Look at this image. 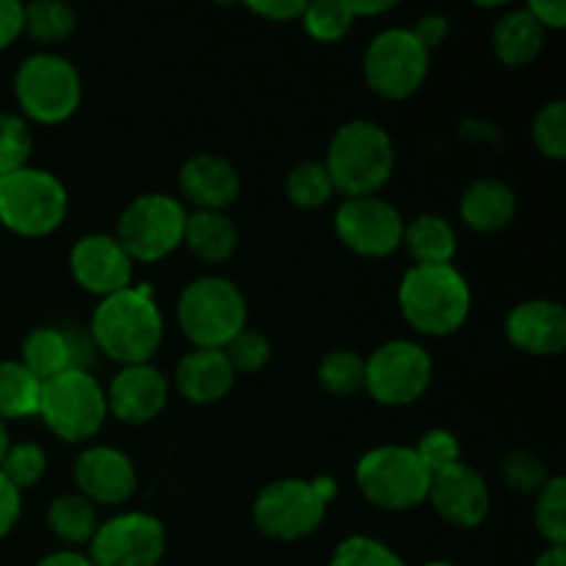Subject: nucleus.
Listing matches in <instances>:
<instances>
[{"label":"nucleus","mask_w":566,"mask_h":566,"mask_svg":"<svg viewBox=\"0 0 566 566\" xmlns=\"http://www.w3.org/2000/svg\"><path fill=\"white\" fill-rule=\"evenodd\" d=\"M70 210L66 188L48 169H17L0 177V224L22 238H44L59 230Z\"/></svg>","instance_id":"nucleus-6"},{"label":"nucleus","mask_w":566,"mask_h":566,"mask_svg":"<svg viewBox=\"0 0 566 566\" xmlns=\"http://www.w3.org/2000/svg\"><path fill=\"white\" fill-rule=\"evenodd\" d=\"M525 9L545 31H562L566 28V3L564 0H534Z\"/></svg>","instance_id":"nucleus-45"},{"label":"nucleus","mask_w":566,"mask_h":566,"mask_svg":"<svg viewBox=\"0 0 566 566\" xmlns=\"http://www.w3.org/2000/svg\"><path fill=\"white\" fill-rule=\"evenodd\" d=\"M22 365L36 376L39 381H50L77 365V337L59 326H39L22 343Z\"/></svg>","instance_id":"nucleus-24"},{"label":"nucleus","mask_w":566,"mask_h":566,"mask_svg":"<svg viewBox=\"0 0 566 566\" xmlns=\"http://www.w3.org/2000/svg\"><path fill=\"white\" fill-rule=\"evenodd\" d=\"M501 479L514 495H539L542 486L551 481L545 462L531 451H512L501 462Z\"/></svg>","instance_id":"nucleus-37"},{"label":"nucleus","mask_w":566,"mask_h":566,"mask_svg":"<svg viewBox=\"0 0 566 566\" xmlns=\"http://www.w3.org/2000/svg\"><path fill=\"white\" fill-rule=\"evenodd\" d=\"M329 566H407V562L385 542L357 534L335 547Z\"/></svg>","instance_id":"nucleus-38"},{"label":"nucleus","mask_w":566,"mask_h":566,"mask_svg":"<svg viewBox=\"0 0 566 566\" xmlns=\"http://www.w3.org/2000/svg\"><path fill=\"white\" fill-rule=\"evenodd\" d=\"M108 415L127 426H144L169 403V381L153 363L125 365L105 390Z\"/></svg>","instance_id":"nucleus-18"},{"label":"nucleus","mask_w":566,"mask_h":566,"mask_svg":"<svg viewBox=\"0 0 566 566\" xmlns=\"http://www.w3.org/2000/svg\"><path fill=\"white\" fill-rule=\"evenodd\" d=\"M221 352L230 359L235 374H258V370H263L265 365H269L271 340L260 329H249L247 326V329L238 332Z\"/></svg>","instance_id":"nucleus-39"},{"label":"nucleus","mask_w":566,"mask_h":566,"mask_svg":"<svg viewBox=\"0 0 566 566\" xmlns=\"http://www.w3.org/2000/svg\"><path fill=\"white\" fill-rule=\"evenodd\" d=\"M403 224L398 208L381 197H348L335 213L337 241L359 258H390L401 249Z\"/></svg>","instance_id":"nucleus-14"},{"label":"nucleus","mask_w":566,"mask_h":566,"mask_svg":"<svg viewBox=\"0 0 566 566\" xmlns=\"http://www.w3.org/2000/svg\"><path fill=\"white\" fill-rule=\"evenodd\" d=\"M188 210L169 193H142L122 210L116 241L133 263H158L182 247Z\"/></svg>","instance_id":"nucleus-9"},{"label":"nucleus","mask_w":566,"mask_h":566,"mask_svg":"<svg viewBox=\"0 0 566 566\" xmlns=\"http://www.w3.org/2000/svg\"><path fill=\"white\" fill-rule=\"evenodd\" d=\"M9 448H11L9 426H6L3 420H0V462H3V457H6V451H9Z\"/></svg>","instance_id":"nucleus-50"},{"label":"nucleus","mask_w":566,"mask_h":566,"mask_svg":"<svg viewBox=\"0 0 566 566\" xmlns=\"http://www.w3.org/2000/svg\"><path fill=\"white\" fill-rule=\"evenodd\" d=\"M318 385L335 398H352L365 390V357L352 348L329 352L318 363Z\"/></svg>","instance_id":"nucleus-30"},{"label":"nucleus","mask_w":566,"mask_h":566,"mask_svg":"<svg viewBox=\"0 0 566 566\" xmlns=\"http://www.w3.org/2000/svg\"><path fill=\"white\" fill-rule=\"evenodd\" d=\"M20 512H22V492L14 490V486L0 475V539H6V536L14 531L17 520H20Z\"/></svg>","instance_id":"nucleus-43"},{"label":"nucleus","mask_w":566,"mask_h":566,"mask_svg":"<svg viewBox=\"0 0 566 566\" xmlns=\"http://www.w3.org/2000/svg\"><path fill=\"white\" fill-rule=\"evenodd\" d=\"M534 523L547 547H566V481L562 475H551L536 495Z\"/></svg>","instance_id":"nucleus-32"},{"label":"nucleus","mask_w":566,"mask_h":566,"mask_svg":"<svg viewBox=\"0 0 566 566\" xmlns=\"http://www.w3.org/2000/svg\"><path fill=\"white\" fill-rule=\"evenodd\" d=\"M412 451L418 453L420 464L429 470V475H437L442 473V470L462 462V446H459V437L448 429L426 431Z\"/></svg>","instance_id":"nucleus-40"},{"label":"nucleus","mask_w":566,"mask_h":566,"mask_svg":"<svg viewBox=\"0 0 566 566\" xmlns=\"http://www.w3.org/2000/svg\"><path fill=\"white\" fill-rule=\"evenodd\" d=\"M75 11L59 0H36L22 6V33L42 44H59L75 33Z\"/></svg>","instance_id":"nucleus-29"},{"label":"nucleus","mask_w":566,"mask_h":566,"mask_svg":"<svg viewBox=\"0 0 566 566\" xmlns=\"http://www.w3.org/2000/svg\"><path fill=\"white\" fill-rule=\"evenodd\" d=\"M14 97L25 122L61 125L81 108V72L59 53H33L17 70Z\"/></svg>","instance_id":"nucleus-5"},{"label":"nucleus","mask_w":566,"mask_h":566,"mask_svg":"<svg viewBox=\"0 0 566 566\" xmlns=\"http://www.w3.org/2000/svg\"><path fill=\"white\" fill-rule=\"evenodd\" d=\"M329 503L307 479H280L263 486L252 506L254 525L276 542H298L313 536L326 517Z\"/></svg>","instance_id":"nucleus-12"},{"label":"nucleus","mask_w":566,"mask_h":566,"mask_svg":"<svg viewBox=\"0 0 566 566\" xmlns=\"http://www.w3.org/2000/svg\"><path fill=\"white\" fill-rule=\"evenodd\" d=\"M429 55L409 28H387L365 50V83L376 97L390 103L412 97L429 75Z\"/></svg>","instance_id":"nucleus-10"},{"label":"nucleus","mask_w":566,"mask_h":566,"mask_svg":"<svg viewBox=\"0 0 566 566\" xmlns=\"http://www.w3.org/2000/svg\"><path fill=\"white\" fill-rule=\"evenodd\" d=\"M401 247L412 254L415 265H448L457 258L459 238L446 216L420 213L403 224Z\"/></svg>","instance_id":"nucleus-26"},{"label":"nucleus","mask_w":566,"mask_h":566,"mask_svg":"<svg viewBox=\"0 0 566 566\" xmlns=\"http://www.w3.org/2000/svg\"><path fill=\"white\" fill-rule=\"evenodd\" d=\"M164 553V523L147 512H125L99 523L86 556L94 566H158Z\"/></svg>","instance_id":"nucleus-13"},{"label":"nucleus","mask_w":566,"mask_h":566,"mask_svg":"<svg viewBox=\"0 0 566 566\" xmlns=\"http://www.w3.org/2000/svg\"><path fill=\"white\" fill-rule=\"evenodd\" d=\"M531 138H534L536 149L551 160L566 158V103L564 99H553L545 103L534 116L531 125Z\"/></svg>","instance_id":"nucleus-36"},{"label":"nucleus","mask_w":566,"mask_h":566,"mask_svg":"<svg viewBox=\"0 0 566 566\" xmlns=\"http://www.w3.org/2000/svg\"><path fill=\"white\" fill-rule=\"evenodd\" d=\"M72 280L86 293L108 298L133 285V260L114 235H83L70 249Z\"/></svg>","instance_id":"nucleus-15"},{"label":"nucleus","mask_w":566,"mask_h":566,"mask_svg":"<svg viewBox=\"0 0 566 566\" xmlns=\"http://www.w3.org/2000/svg\"><path fill=\"white\" fill-rule=\"evenodd\" d=\"M357 490L385 512H412L429 501L431 475L407 446L370 448L354 470Z\"/></svg>","instance_id":"nucleus-7"},{"label":"nucleus","mask_w":566,"mask_h":566,"mask_svg":"<svg viewBox=\"0 0 566 566\" xmlns=\"http://www.w3.org/2000/svg\"><path fill=\"white\" fill-rule=\"evenodd\" d=\"M33 153V136L20 114L0 111V177L25 169Z\"/></svg>","instance_id":"nucleus-35"},{"label":"nucleus","mask_w":566,"mask_h":566,"mask_svg":"<svg viewBox=\"0 0 566 566\" xmlns=\"http://www.w3.org/2000/svg\"><path fill=\"white\" fill-rule=\"evenodd\" d=\"M409 31L418 39L420 48H423L426 53H431V50L442 48V42H446L448 33H451V22H448V17L440 14V11H429V14L420 17Z\"/></svg>","instance_id":"nucleus-41"},{"label":"nucleus","mask_w":566,"mask_h":566,"mask_svg":"<svg viewBox=\"0 0 566 566\" xmlns=\"http://www.w3.org/2000/svg\"><path fill=\"white\" fill-rule=\"evenodd\" d=\"M72 475H75L77 495L94 506H119L130 501L138 486V473L130 457L111 446H92L81 451Z\"/></svg>","instance_id":"nucleus-16"},{"label":"nucleus","mask_w":566,"mask_h":566,"mask_svg":"<svg viewBox=\"0 0 566 566\" xmlns=\"http://www.w3.org/2000/svg\"><path fill=\"white\" fill-rule=\"evenodd\" d=\"M22 36V3L0 0V50L11 48Z\"/></svg>","instance_id":"nucleus-44"},{"label":"nucleus","mask_w":566,"mask_h":566,"mask_svg":"<svg viewBox=\"0 0 566 566\" xmlns=\"http://www.w3.org/2000/svg\"><path fill=\"white\" fill-rule=\"evenodd\" d=\"M180 188L182 197L197 210L224 213L241 193V177L235 166L221 155L199 153L182 164Z\"/></svg>","instance_id":"nucleus-20"},{"label":"nucleus","mask_w":566,"mask_h":566,"mask_svg":"<svg viewBox=\"0 0 566 566\" xmlns=\"http://www.w3.org/2000/svg\"><path fill=\"white\" fill-rule=\"evenodd\" d=\"M177 324L193 348H224L247 329V298L227 276H199L177 298Z\"/></svg>","instance_id":"nucleus-4"},{"label":"nucleus","mask_w":566,"mask_h":566,"mask_svg":"<svg viewBox=\"0 0 566 566\" xmlns=\"http://www.w3.org/2000/svg\"><path fill=\"white\" fill-rule=\"evenodd\" d=\"M545 42L547 31L531 17L525 6L506 11L492 28V50H495L497 61L512 66V70L534 64L542 50H545Z\"/></svg>","instance_id":"nucleus-23"},{"label":"nucleus","mask_w":566,"mask_h":566,"mask_svg":"<svg viewBox=\"0 0 566 566\" xmlns=\"http://www.w3.org/2000/svg\"><path fill=\"white\" fill-rule=\"evenodd\" d=\"M459 136L468 138V142L473 144H486V142L497 144L503 138V133L484 119H468L462 127H459Z\"/></svg>","instance_id":"nucleus-46"},{"label":"nucleus","mask_w":566,"mask_h":566,"mask_svg":"<svg viewBox=\"0 0 566 566\" xmlns=\"http://www.w3.org/2000/svg\"><path fill=\"white\" fill-rule=\"evenodd\" d=\"M304 31L315 39V42H340L348 36L354 25V14L348 11L346 0H321V3H307L302 14Z\"/></svg>","instance_id":"nucleus-34"},{"label":"nucleus","mask_w":566,"mask_h":566,"mask_svg":"<svg viewBox=\"0 0 566 566\" xmlns=\"http://www.w3.org/2000/svg\"><path fill=\"white\" fill-rule=\"evenodd\" d=\"M470 285L462 271L448 265H412L398 285L403 321L426 337L457 335L470 315Z\"/></svg>","instance_id":"nucleus-3"},{"label":"nucleus","mask_w":566,"mask_h":566,"mask_svg":"<svg viewBox=\"0 0 566 566\" xmlns=\"http://www.w3.org/2000/svg\"><path fill=\"white\" fill-rule=\"evenodd\" d=\"M348 3V0H346ZM396 9V3H348V11L354 14V20L357 17H379V14H387V11Z\"/></svg>","instance_id":"nucleus-48"},{"label":"nucleus","mask_w":566,"mask_h":566,"mask_svg":"<svg viewBox=\"0 0 566 566\" xmlns=\"http://www.w3.org/2000/svg\"><path fill=\"white\" fill-rule=\"evenodd\" d=\"M332 186L343 197H376L396 171V144L390 133L370 119L340 125L321 160Z\"/></svg>","instance_id":"nucleus-2"},{"label":"nucleus","mask_w":566,"mask_h":566,"mask_svg":"<svg viewBox=\"0 0 566 566\" xmlns=\"http://www.w3.org/2000/svg\"><path fill=\"white\" fill-rule=\"evenodd\" d=\"M423 566H457V564H451V562H429V564H423Z\"/></svg>","instance_id":"nucleus-51"},{"label":"nucleus","mask_w":566,"mask_h":566,"mask_svg":"<svg viewBox=\"0 0 566 566\" xmlns=\"http://www.w3.org/2000/svg\"><path fill=\"white\" fill-rule=\"evenodd\" d=\"M36 566H94V564L88 562L86 553L59 551V553H50V556H44L42 562H36Z\"/></svg>","instance_id":"nucleus-47"},{"label":"nucleus","mask_w":566,"mask_h":566,"mask_svg":"<svg viewBox=\"0 0 566 566\" xmlns=\"http://www.w3.org/2000/svg\"><path fill=\"white\" fill-rule=\"evenodd\" d=\"M434 363L420 343H381L365 359V390L381 407H409L429 392Z\"/></svg>","instance_id":"nucleus-11"},{"label":"nucleus","mask_w":566,"mask_h":566,"mask_svg":"<svg viewBox=\"0 0 566 566\" xmlns=\"http://www.w3.org/2000/svg\"><path fill=\"white\" fill-rule=\"evenodd\" d=\"M534 566H566V547H547Z\"/></svg>","instance_id":"nucleus-49"},{"label":"nucleus","mask_w":566,"mask_h":566,"mask_svg":"<svg viewBox=\"0 0 566 566\" xmlns=\"http://www.w3.org/2000/svg\"><path fill=\"white\" fill-rule=\"evenodd\" d=\"M44 473H48V453L36 442H17L0 462V475L20 492L36 486Z\"/></svg>","instance_id":"nucleus-33"},{"label":"nucleus","mask_w":566,"mask_h":566,"mask_svg":"<svg viewBox=\"0 0 566 566\" xmlns=\"http://www.w3.org/2000/svg\"><path fill=\"white\" fill-rule=\"evenodd\" d=\"M247 9L271 22H291L304 14L307 3L304 0H258V3H247Z\"/></svg>","instance_id":"nucleus-42"},{"label":"nucleus","mask_w":566,"mask_h":566,"mask_svg":"<svg viewBox=\"0 0 566 566\" xmlns=\"http://www.w3.org/2000/svg\"><path fill=\"white\" fill-rule=\"evenodd\" d=\"M36 415L59 440H94L108 418L103 385L86 368L64 370L42 385Z\"/></svg>","instance_id":"nucleus-8"},{"label":"nucleus","mask_w":566,"mask_h":566,"mask_svg":"<svg viewBox=\"0 0 566 566\" xmlns=\"http://www.w3.org/2000/svg\"><path fill=\"white\" fill-rule=\"evenodd\" d=\"M48 525L55 539H61L64 545H88L99 528L97 506L77 492L61 495L50 503Z\"/></svg>","instance_id":"nucleus-27"},{"label":"nucleus","mask_w":566,"mask_h":566,"mask_svg":"<svg viewBox=\"0 0 566 566\" xmlns=\"http://www.w3.org/2000/svg\"><path fill=\"white\" fill-rule=\"evenodd\" d=\"M182 247L202 263H224L238 249V227L227 213L216 210H193L186 219Z\"/></svg>","instance_id":"nucleus-25"},{"label":"nucleus","mask_w":566,"mask_h":566,"mask_svg":"<svg viewBox=\"0 0 566 566\" xmlns=\"http://www.w3.org/2000/svg\"><path fill=\"white\" fill-rule=\"evenodd\" d=\"M429 503L446 523L457 528H479L490 514L492 497L484 475L470 464L459 462L431 475Z\"/></svg>","instance_id":"nucleus-17"},{"label":"nucleus","mask_w":566,"mask_h":566,"mask_svg":"<svg viewBox=\"0 0 566 566\" xmlns=\"http://www.w3.org/2000/svg\"><path fill=\"white\" fill-rule=\"evenodd\" d=\"M42 381L31 376V370L14 359L0 363V420L33 418L39 412Z\"/></svg>","instance_id":"nucleus-28"},{"label":"nucleus","mask_w":566,"mask_h":566,"mask_svg":"<svg viewBox=\"0 0 566 566\" xmlns=\"http://www.w3.org/2000/svg\"><path fill=\"white\" fill-rule=\"evenodd\" d=\"M459 216L464 224L481 235L506 230L517 216V193L497 177H481L464 188L459 199Z\"/></svg>","instance_id":"nucleus-22"},{"label":"nucleus","mask_w":566,"mask_h":566,"mask_svg":"<svg viewBox=\"0 0 566 566\" xmlns=\"http://www.w3.org/2000/svg\"><path fill=\"white\" fill-rule=\"evenodd\" d=\"M92 340L122 368L149 363L164 343V315L149 285H130L99 298L92 315Z\"/></svg>","instance_id":"nucleus-1"},{"label":"nucleus","mask_w":566,"mask_h":566,"mask_svg":"<svg viewBox=\"0 0 566 566\" xmlns=\"http://www.w3.org/2000/svg\"><path fill=\"white\" fill-rule=\"evenodd\" d=\"M232 385H235V370L219 348H193L177 363L175 387L188 403L197 407L219 403L221 398L230 396Z\"/></svg>","instance_id":"nucleus-21"},{"label":"nucleus","mask_w":566,"mask_h":566,"mask_svg":"<svg viewBox=\"0 0 566 566\" xmlns=\"http://www.w3.org/2000/svg\"><path fill=\"white\" fill-rule=\"evenodd\" d=\"M285 193L291 205L302 210H318L335 197V186L321 160H304V164L293 166L291 175L285 180Z\"/></svg>","instance_id":"nucleus-31"},{"label":"nucleus","mask_w":566,"mask_h":566,"mask_svg":"<svg viewBox=\"0 0 566 566\" xmlns=\"http://www.w3.org/2000/svg\"><path fill=\"white\" fill-rule=\"evenodd\" d=\"M506 337L531 357H556L566 348V310L553 298H528L512 307Z\"/></svg>","instance_id":"nucleus-19"}]
</instances>
